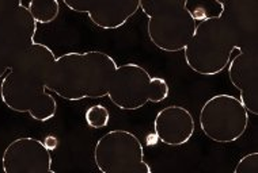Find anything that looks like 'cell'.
<instances>
[{
  "mask_svg": "<svg viewBox=\"0 0 258 173\" xmlns=\"http://www.w3.org/2000/svg\"><path fill=\"white\" fill-rule=\"evenodd\" d=\"M54 53L34 42L14 62L0 83V99L11 111L29 114L37 122H49L57 114V102L46 88Z\"/></svg>",
  "mask_w": 258,
  "mask_h": 173,
  "instance_id": "1",
  "label": "cell"
},
{
  "mask_svg": "<svg viewBox=\"0 0 258 173\" xmlns=\"http://www.w3.org/2000/svg\"><path fill=\"white\" fill-rule=\"evenodd\" d=\"M117 62L101 50L68 52L50 68L46 88L68 102L106 98Z\"/></svg>",
  "mask_w": 258,
  "mask_h": 173,
  "instance_id": "2",
  "label": "cell"
},
{
  "mask_svg": "<svg viewBox=\"0 0 258 173\" xmlns=\"http://www.w3.org/2000/svg\"><path fill=\"white\" fill-rule=\"evenodd\" d=\"M238 41L227 22L219 17H205L183 49V57L191 71L201 76H216L227 68Z\"/></svg>",
  "mask_w": 258,
  "mask_h": 173,
  "instance_id": "3",
  "label": "cell"
},
{
  "mask_svg": "<svg viewBox=\"0 0 258 173\" xmlns=\"http://www.w3.org/2000/svg\"><path fill=\"white\" fill-rule=\"evenodd\" d=\"M187 3L189 0H139V10L148 18V38L155 48L166 53L185 49L197 25Z\"/></svg>",
  "mask_w": 258,
  "mask_h": 173,
  "instance_id": "4",
  "label": "cell"
},
{
  "mask_svg": "<svg viewBox=\"0 0 258 173\" xmlns=\"http://www.w3.org/2000/svg\"><path fill=\"white\" fill-rule=\"evenodd\" d=\"M169 93L170 87L165 79L151 76L139 64L128 62L117 65L107 96L117 108L136 111L150 102H165Z\"/></svg>",
  "mask_w": 258,
  "mask_h": 173,
  "instance_id": "5",
  "label": "cell"
},
{
  "mask_svg": "<svg viewBox=\"0 0 258 173\" xmlns=\"http://www.w3.org/2000/svg\"><path fill=\"white\" fill-rule=\"evenodd\" d=\"M220 14L231 27L238 41L230 65L234 69L254 72L258 69V0H215Z\"/></svg>",
  "mask_w": 258,
  "mask_h": 173,
  "instance_id": "6",
  "label": "cell"
},
{
  "mask_svg": "<svg viewBox=\"0 0 258 173\" xmlns=\"http://www.w3.org/2000/svg\"><path fill=\"white\" fill-rule=\"evenodd\" d=\"M94 162L102 173H152L142 141L129 130H110L99 137Z\"/></svg>",
  "mask_w": 258,
  "mask_h": 173,
  "instance_id": "7",
  "label": "cell"
},
{
  "mask_svg": "<svg viewBox=\"0 0 258 173\" xmlns=\"http://www.w3.org/2000/svg\"><path fill=\"white\" fill-rule=\"evenodd\" d=\"M201 131L218 143H231L243 137L249 127V112L240 102L228 93L211 96L201 106L199 114Z\"/></svg>",
  "mask_w": 258,
  "mask_h": 173,
  "instance_id": "8",
  "label": "cell"
},
{
  "mask_svg": "<svg viewBox=\"0 0 258 173\" xmlns=\"http://www.w3.org/2000/svg\"><path fill=\"white\" fill-rule=\"evenodd\" d=\"M37 25L29 9L23 5L0 18V52L10 68L36 42Z\"/></svg>",
  "mask_w": 258,
  "mask_h": 173,
  "instance_id": "9",
  "label": "cell"
},
{
  "mask_svg": "<svg viewBox=\"0 0 258 173\" xmlns=\"http://www.w3.org/2000/svg\"><path fill=\"white\" fill-rule=\"evenodd\" d=\"M52 164V153L42 141L33 137L15 138L2 155L6 173H54Z\"/></svg>",
  "mask_w": 258,
  "mask_h": 173,
  "instance_id": "10",
  "label": "cell"
},
{
  "mask_svg": "<svg viewBox=\"0 0 258 173\" xmlns=\"http://www.w3.org/2000/svg\"><path fill=\"white\" fill-rule=\"evenodd\" d=\"M74 13L86 14L102 30H116L139 11V0H62Z\"/></svg>",
  "mask_w": 258,
  "mask_h": 173,
  "instance_id": "11",
  "label": "cell"
},
{
  "mask_svg": "<svg viewBox=\"0 0 258 173\" xmlns=\"http://www.w3.org/2000/svg\"><path fill=\"white\" fill-rule=\"evenodd\" d=\"M195 118L182 106L165 107L154 119V133L167 146H182L187 143L195 134Z\"/></svg>",
  "mask_w": 258,
  "mask_h": 173,
  "instance_id": "12",
  "label": "cell"
},
{
  "mask_svg": "<svg viewBox=\"0 0 258 173\" xmlns=\"http://www.w3.org/2000/svg\"><path fill=\"white\" fill-rule=\"evenodd\" d=\"M27 9L37 23L49 25L57 19L60 14V3L58 0H30Z\"/></svg>",
  "mask_w": 258,
  "mask_h": 173,
  "instance_id": "13",
  "label": "cell"
},
{
  "mask_svg": "<svg viewBox=\"0 0 258 173\" xmlns=\"http://www.w3.org/2000/svg\"><path fill=\"white\" fill-rule=\"evenodd\" d=\"M85 120L87 126L91 129H103L110 122V111L103 104H94L87 108L85 114Z\"/></svg>",
  "mask_w": 258,
  "mask_h": 173,
  "instance_id": "14",
  "label": "cell"
},
{
  "mask_svg": "<svg viewBox=\"0 0 258 173\" xmlns=\"http://www.w3.org/2000/svg\"><path fill=\"white\" fill-rule=\"evenodd\" d=\"M234 173H258V153L251 151L238 160Z\"/></svg>",
  "mask_w": 258,
  "mask_h": 173,
  "instance_id": "15",
  "label": "cell"
},
{
  "mask_svg": "<svg viewBox=\"0 0 258 173\" xmlns=\"http://www.w3.org/2000/svg\"><path fill=\"white\" fill-rule=\"evenodd\" d=\"M22 5V0H0V18Z\"/></svg>",
  "mask_w": 258,
  "mask_h": 173,
  "instance_id": "16",
  "label": "cell"
},
{
  "mask_svg": "<svg viewBox=\"0 0 258 173\" xmlns=\"http://www.w3.org/2000/svg\"><path fill=\"white\" fill-rule=\"evenodd\" d=\"M42 142H44L45 147H46L49 151L56 150L58 146V139L57 137H54V135H46Z\"/></svg>",
  "mask_w": 258,
  "mask_h": 173,
  "instance_id": "17",
  "label": "cell"
},
{
  "mask_svg": "<svg viewBox=\"0 0 258 173\" xmlns=\"http://www.w3.org/2000/svg\"><path fill=\"white\" fill-rule=\"evenodd\" d=\"M10 69V65L9 62L6 61L5 56L2 54V52H0V79H3V76L7 73V71Z\"/></svg>",
  "mask_w": 258,
  "mask_h": 173,
  "instance_id": "18",
  "label": "cell"
},
{
  "mask_svg": "<svg viewBox=\"0 0 258 173\" xmlns=\"http://www.w3.org/2000/svg\"><path fill=\"white\" fill-rule=\"evenodd\" d=\"M158 141H159V138H158V135H156L155 133L150 134V135L147 137V145H148V146L156 145V143H158Z\"/></svg>",
  "mask_w": 258,
  "mask_h": 173,
  "instance_id": "19",
  "label": "cell"
}]
</instances>
